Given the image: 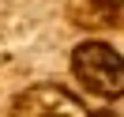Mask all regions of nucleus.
Segmentation results:
<instances>
[{
	"label": "nucleus",
	"mask_w": 124,
	"mask_h": 117,
	"mask_svg": "<svg viewBox=\"0 0 124 117\" xmlns=\"http://www.w3.org/2000/svg\"><path fill=\"white\" fill-rule=\"evenodd\" d=\"M86 117H113V113H86Z\"/></svg>",
	"instance_id": "4"
},
{
	"label": "nucleus",
	"mask_w": 124,
	"mask_h": 117,
	"mask_svg": "<svg viewBox=\"0 0 124 117\" xmlns=\"http://www.w3.org/2000/svg\"><path fill=\"white\" fill-rule=\"evenodd\" d=\"M11 117H86L83 102L75 94H68L56 83H38L26 87L11 106Z\"/></svg>",
	"instance_id": "2"
},
{
	"label": "nucleus",
	"mask_w": 124,
	"mask_h": 117,
	"mask_svg": "<svg viewBox=\"0 0 124 117\" xmlns=\"http://www.w3.org/2000/svg\"><path fill=\"white\" fill-rule=\"evenodd\" d=\"M71 72L98 98H120L124 94V57L109 42H98V38L79 42L71 49Z\"/></svg>",
	"instance_id": "1"
},
{
	"label": "nucleus",
	"mask_w": 124,
	"mask_h": 117,
	"mask_svg": "<svg viewBox=\"0 0 124 117\" xmlns=\"http://www.w3.org/2000/svg\"><path fill=\"white\" fill-rule=\"evenodd\" d=\"M68 11L83 27H109L120 11V0H68Z\"/></svg>",
	"instance_id": "3"
}]
</instances>
